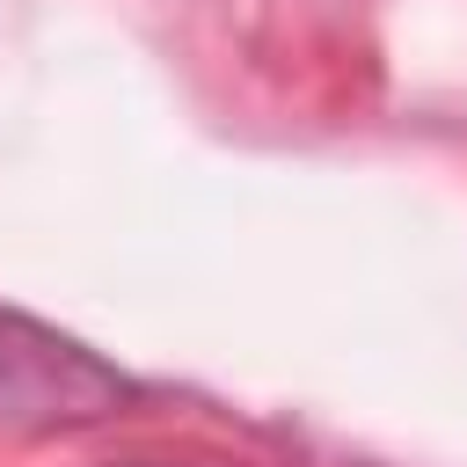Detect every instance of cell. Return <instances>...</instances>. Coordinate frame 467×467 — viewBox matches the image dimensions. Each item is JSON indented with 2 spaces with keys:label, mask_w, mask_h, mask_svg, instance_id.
<instances>
[{
  "label": "cell",
  "mask_w": 467,
  "mask_h": 467,
  "mask_svg": "<svg viewBox=\"0 0 467 467\" xmlns=\"http://www.w3.org/2000/svg\"><path fill=\"white\" fill-rule=\"evenodd\" d=\"M139 387L102 365L88 343L0 306V431H58V423H95L117 416Z\"/></svg>",
  "instance_id": "cell-1"
}]
</instances>
